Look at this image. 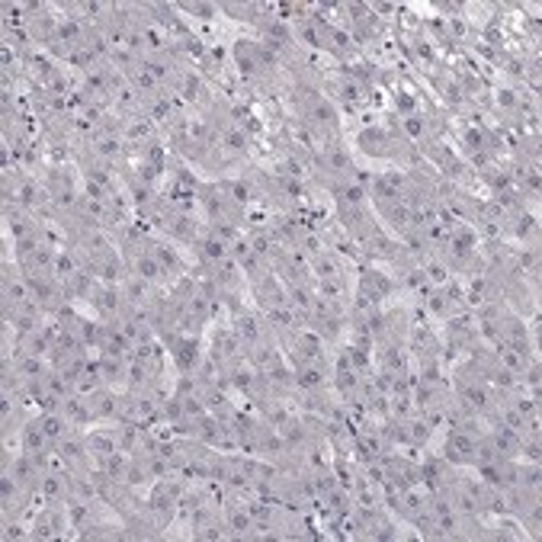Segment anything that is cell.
<instances>
[{
    "instance_id": "cell-8",
    "label": "cell",
    "mask_w": 542,
    "mask_h": 542,
    "mask_svg": "<svg viewBox=\"0 0 542 542\" xmlns=\"http://www.w3.org/2000/svg\"><path fill=\"white\" fill-rule=\"evenodd\" d=\"M340 93H343V100H347V103H359V100H363V87H359L356 81H347L340 87Z\"/></svg>"
},
{
    "instance_id": "cell-2",
    "label": "cell",
    "mask_w": 542,
    "mask_h": 542,
    "mask_svg": "<svg viewBox=\"0 0 542 542\" xmlns=\"http://www.w3.org/2000/svg\"><path fill=\"white\" fill-rule=\"evenodd\" d=\"M135 276H142L145 283H161L167 276V267L161 263V257L154 250H142L138 260H135Z\"/></svg>"
},
{
    "instance_id": "cell-9",
    "label": "cell",
    "mask_w": 542,
    "mask_h": 542,
    "mask_svg": "<svg viewBox=\"0 0 542 542\" xmlns=\"http://www.w3.org/2000/svg\"><path fill=\"white\" fill-rule=\"evenodd\" d=\"M494 100H498L500 109H517V103H520L514 90H498V97H494Z\"/></svg>"
},
{
    "instance_id": "cell-3",
    "label": "cell",
    "mask_w": 542,
    "mask_h": 542,
    "mask_svg": "<svg viewBox=\"0 0 542 542\" xmlns=\"http://www.w3.org/2000/svg\"><path fill=\"white\" fill-rule=\"evenodd\" d=\"M238 337H241V343H247V347H257L260 343V337H263V327H260V321H257V315H238V321H234V327H231Z\"/></svg>"
},
{
    "instance_id": "cell-5",
    "label": "cell",
    "mask_w": 542,
    "mask_h": 542,
    "mask_svg": "<svg viewBox=\"0 0 542 542\" xmlns=\"http://www.w3.org/2000/svg\"><path fill=\"white\" fill-rule=\"evenodd\" d=\"M222 190L228 192V199H231L238 208L250 206V199H254V192H250V186L244 183V180H228V183H222Z\"/></svg>"
},
{
    "instance_id": "cell-7",
    "label": "cell",
    "mask_w": 542,
    "mask_h": 542,
    "mask_svg": "<svg viewBox=\"0 0 542 542\" xmlns=\"http://www.w3.org/2000/svg\"><path fill=\"white\" fill-rule=\"evenodd\" d=\"M186 13H196L199 19H215L218 17V7L215 3H183Z\"/></svg>"
},
{
    "instance_id": "cell-6",
    "label": "cell",
    "mask_w": 542,
    "mask_h": 542,
    "mask_svg": "<svg viewBox=\"0 0 542 542\" xmlns=\"http://www.w3.org/2000/svg\"><path fill=\"white\" fill-rule=\"evenodd\" d=\"M222 142H225V148L234 151V154H247V135H244L241 129H228V132L222 135Z\"/></svg>"
},
{
    "instance_id": "cell-4",
    "label": "cell",
    "mask_w": 542,
    "mask_h": 542,
    "mask_svg": "<svg viewBox=\"0 0 542 542\" xmlns=\"http://www.w3.org/2000/svg\"><path fill=\"white\" fill-rule=\"evenodd\" d=\"M359 145L372 154H388L392 151V135L385 132V129H366V132L359 135Z\"/></svg>"
},
{
    "instance_id": "cell-1",
    "label": "cell",
    "mask_w": 542,
    "mask_h": 542,
    "mask_svg": "<svg viewBox=\"0 0 542 542\" xmlns=\"http://www.w3.org/2000/svg\"><path fill=\"white\" fill-rule=\"evenodd\" d=\"M456 398H459V404H462L468 414H475V411L488 408L491 395H488V388H484V385H478V382H459Z\"/></svg>"
}]
</instances>
